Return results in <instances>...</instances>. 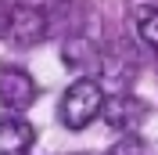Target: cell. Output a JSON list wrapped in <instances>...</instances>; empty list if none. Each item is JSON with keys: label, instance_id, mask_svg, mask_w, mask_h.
Returning a JSON list of instances; mask_svg holds the SVG:
<instances>
[{"label": "cell", "instance_id": "6da1fadb", "mask_svg": "<svg viewBox=\"0 0 158 155\" xmlns=\"http://www.w3.org/2000/svg\"><path fill=\"white\" fill-rule=\"evenodd\" d=\"M104 90H101V83H94V79H76L69 90H65V97H61V123L69 126V130H83V126H90L94 119L104 112Z\"/></svg>", "mask_w": 158, "mask_h": 155}, {"label": "cell", "instance_id": "7a4b0ae2", "mask_svg": "<svg viewBox=\"0 0 158 155\" xmlns=\"http://www.w3.org/2000/svg\"><path fill=\"white\" fill-rule=\"evenodd\" d=\"M32 97H36V83L25 69H15V65H4L0 69V105L4 108H22L32 105Z\"/></svg>", "mask_w": 158, "mask_h": 155}, {"label": "cell", "instance_id": "3957f363", "mask_svg": "<svg viewBox=\"0 0 158 155\" xmlns=\"http://www.w3.org/2000/svg\"><path fill=\"white\" fill-rule=\"evenodd\" d=\"M144 119H148V108L140 105L137 97H129V94H115V97H108V101H104V123H108L111 130L133 134Z\"/></svg>", "mask_w": 158, "mask_h": 155}, {"label": "cell", "instance_id": "277c9868", "mask_svg": "<svg viewBox=\"0 0 158 155\" xmlns=\"http://www.w3.org/2000/svg\"><path fill=\"white\" fill-rule=\"evenodd\" d=\"M47 15L36 7H15V15H11V33L7 36L15 40V43H22V47H32V43H40V40H47Z\"/></svg>", "mask_w": 158, "mask_h": 155}, {"label": "cell", "instance_id": "5b68a950", "mask_svg": "<svg viewBox=\"0 0 158 155\" xmlns=\"http://www.w3.org/2000/svg\"><path fill=\"white\" fill-rule=\"evenodd\" d=\"M36 144V130L22 116H0V155H29Z\"/></svg>", "mask_w": 158, "mask_h": 155}, {"label": "cell", "instance_id": "8992f818", "mask_svg": "<svg viewBox=\"0 0 158 155\" xmlns=\"http://www.w3.org/2000/svg\"><path fill=\"white\" fill-rule=\"evenodd\" d=\"M137 33L148 47H158V7H140L137 11Z\"/></svg>", "mask_w": 158, "mask_h": 155}, {"label": "cell", "instance_id": "52a82bcc", "mask_svg": "<svg viewBox=\"0 0 158 155\" xmlns=\"http://www.w3.org/2000/svg\"><path fill=\"white\" fill-rule=\"evenodd\" d=\"M104 155H151V148L144 144V137H137V134H126L122 141H115V144H111Z\"/></svg>", "mask_w": 158, "mask_h": 155}, {"label": "cell", "instance_id": "ba28073f", "mask_svg": "<svg viewBox=\"0 0 158 155\" xmlns=\"http://www.w3.org/2000/svg\"><path fill=\"white\" fill-rule=\"evenodd\" d=\"M11 15H15V7L0 4V36H7V33H11Z\"/></svg>", "mask_w": 158, "mask_h": 155}]
</instances>
